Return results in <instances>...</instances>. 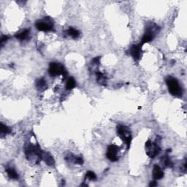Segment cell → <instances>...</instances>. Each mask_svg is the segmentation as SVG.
<instances>
[{"label":"cell","instance_id":"1","mask_svg":"<svg viewBox=\"0 0 187 187\" xmlns=\"http://www.w3.org/2000/svg\"><path fill=\"white\" fill-rule=\"evenodd\" d=\"M167 86L168 87L169 92L175 97H181L183 95V90L178 81L175 78L169 76L166 78Z\"/></svg>","mask_w":187,"mask_h":187},{"label":"cell","instance_id":"2","mask_svg":"<svg viewBox=\"0 0 187 187\" xmlns=\"http://www.w3.org/2000/svg\"><path fill=\"white\" fill-rule=\"evenodd\" d=\"M116 131L117 133L119 134V137L122 139V140L126 143L127 146V148H130V144L132 142V133L130 131L128 127L126 126H123V125H119L116 128Z\"/></svg>","mask_w":187,"mask_h":187},{"label":"cell","instance_id":"3","mask_svg":"<svg viewBox=\"0 0 187 187\" xmlns=\"http://www.w3.org/2000/svg\"><path fill=\"white\" fill-rule=\"evenodd\" d=\"M48 72L50 76L56 77V76L63 75L64 76L67 75V71L65 70L64 67L60 63L57 62H51L49 65Z\"/></svg>","mask_w":187,"mask_h":187},{"label":"cell","instance_id":"4","mask_svg":"<svg viewBox=\"0 0 187 187\" xmlns=\"http://www.w3.org/2000/svg\"><path fill=\"white\" fill-rule=\"evenodd\" d=\"M158 29H159V27L155 24H151L150 26L147 27L146 32L141 40V45L151 41L155 37L156 34L158 32Z\"/></svg>","mask_w":187,"mask_h":187},{"label":"cell","instance_id":"5","mask_svg":"<svg viewBox=\"0 0 187 187\" xmlns=\"http://www.w3.org/2000/svg\"><path fill=\"white\" fill-rule=\"evenodd\" d=\"M146 151L148 157L154 159L160 153L161 148L157 143L152 142L151 140H148L146 143Z\"/></svg>","mask_w":187,"mask_h":187},{"label":"cell","instance_id":"6","mask_svg":"<svg viewBox=\"0 0 187 187\" xmlns=\"http://www.w3.org/2000/svg\"><path fill=\"white\" fill-rule=\"evenodd\" d=\"M36 28L41 32H49L54 29V23L50 21L49 19L44 20H39L35 23Z\"/></svg>","mask_w":187,"mask_h":187},{"label":"cell","instance_id":"7","mask_svg":"<svg viewBox=\"0 0 187 187\" xmlns=\"http://www.w3.org/2000/svg\"><path fill=\"white\" fill-rule=\"evenodd\" d=\"M118 153H119V147L116 145H110L108 146L107 151V158L111 161H118L119 160Z\"/></svg>","mask_w":187,"mask_h":187},{"label":"cell","instance_id":"8","mask_svg":"<svg viewBox=\"0 0 187 187\" xmlns=\"http://www.w3.org/2000/svg\"><path fill=\"white\" fill-rule=\"evenodd\" d=\"M141 44L140 45H133L130 48V54H131L134 59L139 60L140 59L141 55H142V47Z\"/></svg>","mask_w":187,"mask_h":187},{"label":"cell","instance_id":"9","mask_svg":"<svg viewBox=\"0 0 187 187\" xmlns=\"http://www.w3.org/2000/svg\"><path fill=\"white\" fill-rule=\"evenodd\" d=\"M152 175L155 180H160L164 177V172L159 165H154L152 171Z\"/></svg>","mask_w":187,"mask_h":187},{"label":"cell","instance_id":"10","mask_svg":"<svg viewBox=\"0 0 187 187\" xmlns=\"http://www.w3.org/2000/svg\"><path fill=\"white\" fill-rule=\"evenodd\" d=\"M35 85H36V87H37V90L40 91V92L45 91L47 88H48L46 81H45L43 78H40V79L37 80V81H36Z\"/></svg>","mask_w":187,"mask_h":187},{"label":"cell","instance_id":"11","mask_svg":"<svg viewBox=\"0 0 187 187\" xmlns=\"http://www.w3.org/2000/svg\"><path fill=\"white\" fill-rule=\"evenodd\" d=\"M42 159H43L45 161V163L49 165V166H53V165L55 164V161H54V159H53V157L50 154L47 153H44V152L42 153Z\"/></svg>","mask_w":187,"mask_h":187},{"label":"cell","instance_id":"12","mask_svg":"<svg viewBox=\"0 0 187 187\" xmlns=\"http://www.w3.org/2000/svg\"><path fill=\"white\" fill-rule=\"evenodd\" d=\"M30 34V30L29 29H25L21 32L20 33L16 34L15 37L17 38L19 40H25L27 38L29 37V35Z\"/></svg>","mask_w":187,"mask_h":187},{"label":"cell","instance_id":"13","mask_svg":"<svg viewBox=\"0 0 187 187\" xmlns=\"http://www.w3.org/2000/svg\"><path fill=\"white\" fill-rule=\"evenodd\" d=\"M6 172L8 173V175L9 177L11 179L14 180H17L19 178V174L17 173V172L16 171V170L12 168H8L6 169Z\"/></svg>","mask_w":187,"mask_h":187},{"label":"cell","instance_id":"14","mask_svg":"<svg viewBox=\"0 0 187 187\" xmlns=\"http://www.w3.org/2000/svg\"><path fill=\"white\" fill-rule=\"evenodd\" d=\"M67 33H68L69 36L73 38V39H76V38H78L80 36L79 31L75 29L73 27H70L68 31H67Z\"/></svg>","mask_w":187,"mask_h":187},{"label":"cell","instance_id":"15","mask_svg":"<svg viewBox=\"0 0 187 187\" xmlns=\"http://www.w3.org/2000/svg\"><path fill=\"white\" fill-rule=\"evenodd\" d=\"M76 86V81L74 79V78L70 77L69 78L66 83V89L67 90H72L75 88Z\"/></svg>","mask_w":187,"mask_h":187},{"label":"cell","instance_id":"16","mask_svg":"<svg viewBox=\"0 0 187 187\" xmlns=\"http://www.w3.org/2000/svg\"><path fill=\"white\" fill-rule=\"evenodd\" d=\"M96 75H97V81L99 84L103 85L105 86V83H106V79H105V75L100 72H96Z\"/></svg>","mask_w":187,"mask_h":187},{"label":"cell","instance_id":"17","mask_svg":"<svg viewBox=\"0 0 187 187\" xmlns=\"http://www.w3.org/2000/svg\"><path fill=\"white\" fill-rule=\"evenodd\" d=\"M161 161L162 163L163 166L165 167V168H172V165H173L171 160H170V158L168 157H163L161 158Z\"/></svg>","mask_w":187,"mask_h":187},{"label":"cell","instance_id":"18","mask_svg":"<svg viewBox=\"0 0 187 187\" xmlns=\"http://www.w3.org/2000/svg\"><path fill=\"white\" fill-rule=\"evenodd\" d=\"M0 132H1L2 136H3L7 135V134L10 133L11 130L8 126L5 125L3 123H1V124H0Z\"/></svg>","mask_w":187,"mask_h":187},{"label":"cell","instance_id":"19","mask_svg":"<svg viewBox=\"0 0 187 187\" xmlns=\"http://www.w3.org/2000/svg\"><path fill=\"white\" fill-rule=\"evenodd\" d=\"M86 178H88L89 180H92V181H94V180L97 179V176H96L95 173L92 171H88L86 174Z\"/></svg>","mask_w":187,"mask_h":187},{"label":"cell","instance_id":"20","mask_svg":"<svg viewBox=\"0 0 187 187\" xmlns=\"http://www.w3.org/2000/svg\"><path fill=\"white\" fill-rule=\"evenodd\" d=\"M8 39H9L8 36H7V35L2 36V38H1V40H0V43H1V44H3L5 42L8 41Z\"/></svg>","mask_w":187,"mask_h":187},{"label":"cell","instance_id":"21","mask_svg":"<svg viewBox=\"0 0 187 187\" xmlns=\"http://www.w3.org/2000/svg\"><path fill=\"white\" fill-rule=\"evenodd\" d=\"M157 183L156 182V181H151V182L150 183L149 186H157Z\"/></svg>","mask_w":187,"mask_h":187}]
</instances>
